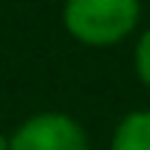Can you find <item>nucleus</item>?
<instances>
[{
    "label": "nucleus",
    "instance_id": "1",
    "mask_svg": "<svg viewBox=\"0 0 150 150\" xmlns=\"http://www.w3.org/2000/svg\"><path fill=\"white\" fill-rule=\"evenodd\" d=\"M141 0H65V33L86 47H115L135 33Z\"/></svg>",
    "mask_w": 150,
    "mask_h": 150
},
{
    "label": "nucleus",
    "instance_id": "3",
    "mask_svg": "<svg viewBox=\"0 0 150 150\" xmlns=\"http://www.w3.org/2000/svg\"><path fill=\"white\" fill-rule=\"evenodd\" d=\"M109 150H150V109L124 115L112 132Z\"/></svg>",
    "mask_w": 150,
    "mask_h": 150
},
{
    "label": "nucleus",
    "instance_id": "5",
    "mask_svg": "<svg viewBox=\"0 0 150 150\" xmlns=\"http://www.w3.org/2000/svg\"><path fill=\"white\" fill-rule=\"evenodd\" d=\"M0 150H9V135L0 132Z\"/></svg>",
    "mask_w": 150,
    "mask_h": 150
},
{
    "label": "nucleus",
    "instance_id": "2",
    "mask_svg": "<svg viewBox=\"0 0 150 150\" xmlns=\"http://www.w3.org/2000/svg\"><path fill=\"white\" fill-rule=\"evenodd\" d=\"M9 150H91L86 127L65 112L30 115L9 135Z\"/></svg>",
    "mask_w": 150,
    "mask_h": 150
},
{
    "label": "nucleus",
    "instance_id": "4",
    "mask_svg": "<svg viewBox=\"0 0 150 150\" xmlns=\"http://www.w3.org/2000/svg\"><path fill=\"white\" fill-rule=\"evenodd\" d=\"M132 68H135V77L144 88H150V27L138 35L135 41V53H132Z\"/></svg>",
    "mask_w": 150,
    "mask_h": 150
}]
</instances>
